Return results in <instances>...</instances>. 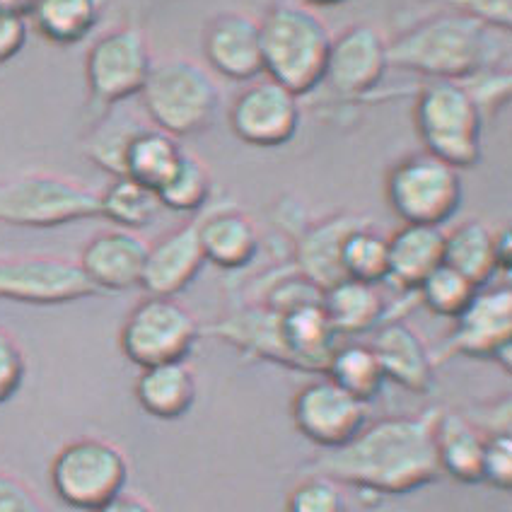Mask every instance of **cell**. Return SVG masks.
Segmentation results:
<instances>
[{
  "mask_svg": "<svg viewBox=\"0 0 512 512\" xmlns=\"http://www.w3.org/2000/svg\"><path fill=\"white\" fill-rule=\"evenodd\" d=\"M430 409L418 416H389L368 423L348 445L314 459L312 474L356 486L375 496H406L440 479Z\"/></svg>",
  "mask_w": 512,
  "mask_h": 512,
  "instance_id": "obj_1",
  "label": "cell"
},
{
  "mask_svg": "<svg viewBox=\"0 0 512 512\" xmlns=\"http://www.w3.org/2000/svg\"><path fill=\"white\" fill-rule=\"evenodd\" d=\"M508 58V32L452 10L426 17L389 42V66L428 80L462 83L484 68L505 66Z\"/></svg>",
  "mask_w": 512,
  "mask_h": 512,
  "instance_id": "obj_2",
  "label": "cell"
},
{
  "mask_svg": "<svg viewBox=\"0 0 512 512\" xmlns=\"http://www.w3.org/2000/svg\"><path fill=\"white\" fill-rule=\"evenodd\" d=\"M264 75L288 87L293 95H310L324 83L334 34L314 8L283 0L259 20Z\"/></svg>",
  "mask_w": 512,
  "mask_h": 512,
  "instance_id": "obj_3",
  "label": "cell"
},
{
  "mask_svg": "<svg viewBox=\"0 0 512 512\" xmlns=\"http://www.w3.org/2000/svg\"><path fill=\"white\" fill-rule=\"evenodd\" d=\"M141 107L150 126L179 138L203 133L220 109V87L213 75L189 58L153 63L141 90Z\"/></svg>",
  "mask_w": 512,
  "mask_h": 512,
  "instance_id": "obj_4",
  "label": "cell"
},
{
  "mask_svg": "<svg viewBox=\"0 0 512 512\" xmlns=\"http://www.w3.org/2000/svg\"><path fill=\"white\" fill-rule=\"evenodd\" d=\"M413 124L423 153L438 157L455 170L474 167L481 157V116L467 87L457 80H430L413 102Z\"/></svg>",
  "mask_w": 512,
  "mask_h": 512,
  "instance_id": "obj_5",
  "label": "cell"
},
{
  "mask_svg": "<svg viewBox=\"0 0 512 512\" xmlns=\"http://www.w3.org/2000/svg\"><path fill=\"white\" fill-rule=\"evenodd\" d=\"M100 218V194L58 174H20L0 184V225L61 228Z\"/></svg>",
  "mask_w": 512,
  "mask_h": 512,
  "instance_id": "obj_6",
  "label": "cell"
},
{
  "mask_svg": "<svg viewBox=\"0 0 512 512\" xmlns=\"http://www.w3.org/2000/svg\"><path fill=\"white\" fill-rule=\"evenodd\" d=\"M384 196L404 225L442 228L462 206V177L438 157L416 153L389 170Z\"/></svg>",
  "mask_w": 512,
  "mask_h": 512,
  "instance_id": "obj_7",
  "label": "cell"
},
{
  "mask_svg": "<svg viewBox=\"0 0 512 512\" xmlns=\"http://www.w3.org/2000/svg\"><path fill=\"white\" fill-rule=\"evenodd\" d=\"M49 474L54 493L63 503L90 512L124 491L128 459L114 442L78 438L56 452Z\"/></svg>",
  "mask_w": 512,
  "mask_h": 512,
  "instance_id": "obj_8",
  "label": "cell"
},
{
  "mask_svg": "<svg viewBox=\"0 0 512 512\" xmlns=\"http://www.w3.org/2000/svg\"><path fill=\"white\" fill-rule=\"evenodd\" d=\"M153 71V54L143 29L124 25L92 42L85 56V83L100 112L141 95Z\"/></svg>",
  "mask_w": 512,
  "mask_h": 512,
  "instance_id": "obj_9",
  "label": "cell"
},
{
  "mask_svg": "<svg viewBox=\"0 0 512 512\" xmlns=\"http://www.w3.org/2000/svg\"><path fill=\"white\" fill-rule=\"evenodd\" d=\"M199 339V319L182 302L148 295L128 312L119 334V346L133 365L150 368L186 360Z\"/></svg>",
  "mask_w": 512,
  "mask_h": 512,
  "instance_id": "obj_10",
  "label": "cell"
},
{
  "mask_svg": "<svg viewBox=\"0 0 512 512\" xmlns=\"http://www.w3.org/2000/svg\"><path fill=\"white\" fill-rule=\"evenodd\" d=\"M464 356L491 360L510 372L512 365V290L505 283H488L476 290L469 307L455 319L440 358Z\"/></svg>",
  "mask_w": 512,
  "mask_h": 512,
  "instance_id": "obj_11",
  "label": "cell"
},
{
  "mask_svg": "<svg viewBox=\"0 0 512 512\" xmlns=\"http://www.w3.org/2000/svg\"><path fill=\"white\" fill-rule=\"evenodd\" d=\"M97 293L78 261L58 256H0V300L22 305H68Z\"/></svg>",
  "mask_w": 512,
  "mask_h": 512,
  "instance_id": "obj_12",
  "label": "cell"
},
{
  "mask_svg": "<svg viewBox=\"0 0 512 512\" xmlns=\"http://www.w3.org/2000/svg\"><path fill=\"white\" fill-rule=\"evenodd\" d=\"M300 97L276 80L259 75L230 107V128L242 143L254 148H278L290 143L300 128Z\"/></svg>",
  "mask_w": 512,
  "mask_h": 512,
  "instance_id": "obj_13",
  "label": "cell"
},
{
  "mask_svg": "<svg viewBox=\"0 0 512 512\" xmlns=\"http://www.w3.org/2000/svg\"><path fill=\"white\" fill-rule=\"evenodd\" d=\"M290 416L298 433L312 445L339 450L368 426V404L343 392L324 375L295 394Z\"/></svg>",
  "mask_w": 512,
  "mask_h": 512,
  "instance_id": "obj_14",
  "label": "cell"
},
{
  "mask_svg": "<svg viewBox=\"0 0 512 512\" xmlns=\"http://www.w3.org/2000/svg\"><path fill=\"white\" fill-rule=\"evenodd\" d=\"M389 68V42L377 27L360 22L331 39L327 83L341 97H365L382 83Z\"/></svg>",
  "mask_w": 512,
  "mask_h": 512,
  "instance_id": "obj_15",
  "label": "cell"
},
{
  "mask_svg": "<svg viewBox=\"0 0 512 512\" xmlns=\"http://www.w3.org/2000/svg\"><path fill=\"white\" fill-rule=\"evenodd\" d=\"M203 54L220 78L252 83L264 75L259 20L240 10L215 15L203 32Z\"/></svg>",
  "mask_w": 512,
  "mask_h": 512,
  "instance_id": "obj_16",
  "label": "cell"
},
{
  "mask_svg": "<svg viewBox=\"0 0 512 512\" xmlns=\"http://www.w3.org/2000/svg\"><path fill=\"white\" fill-rule=\"evenodd\" d=\"M148 242L128 230H107L92 237L80 252L78 266L97 293L141 288Z\"/></svg>",
  "mask_w": 512,
  "mask_h": 512,
  "instance_id": "obj_17",
  "label": "cell"
},
{
  "mask_svg": "<svg viewBox=\"0 0 512 512\" xmlns=\"http://www.w3.org/2000/svg\"><path fill=\"white\" fill-rule=\"evenodd\" d=\"M203 264L196 223L167 232L155 244H148L141 288L155 298H174L196 281Z\"/></svg>",
  "mask_w": 512,
  "mask_h": 512,
  "instance_id": "obj_18",
  "label": "cell"
},
{
  "mask_svg": "<svg viewBox=\"0 0 512 512\" xmlns=\"http://www.w3.org/2000/svg\"><path fill=\"white\" fill-rule=\"evenodd\" d=\"M380 360L384 380L413 394H428L435 387V358L416 329L399 319H387L377 327L370 343Z\"/></svg>",
  "mask_w": 512,
  "mask_h": 512,
  "instance_id": "obj_19",
  "label": "cell"
},
{
  "mask_svg": "<svg viewBox=\"0 0 512 512\" xmlns=\"http://www.w3.org/2000/svg\"><path fill=\"white\" fill-rule=\"evenodd\" d=\"M488 435L462 411L438 409L433 418V447L440 474L462 484H479L481 457Z\"/></svg>",
  "mask_w": 512,
  "mask_h": 512,
  "instance_id": "obj_20",
  "label": "cell"
},
{
  "mask_svg": "<svg viewBox=\"0 0 512 512\" xmlns=\"http://www.w3.org/2000/svg\"><path fill=\"white\" fill-rule=\"evenodd\" d=\"M363 223H368V220L360 218V215L341 213L329 215V218L314 223L310 230L302 232L298 247H295V264H298L300 276H305L307 281L322 290L343 281V242H346V237Z\"/></svg>",
  "mask_w": 512,
  "mask_h": 512,
  "instance_id": "obj_21",
  "label": "cell"
},
{
  "mask_svg": "<svg viewBox=\"0 0 512 512\" xmlns=\"http://www.w3.org/2000/svg\"><path fill=\"white\" fill-rule=\"evenodd\" d=\"M203 259L218 269L240 271L256 259L261 247L259 230L247 213L220 208L196 223Z\"/></svg>",
  "mask_w": 512,
  "mask_h": 512,
  "instance_id": "obj_22",
  "label": "cell"
},
{
  "mask_svg": "<svg viewBox=\"0 0 512 512\" xmlns=\"http://www.w3.org/2000/svg\"><path fill=\"white\" fill-rule=\"evenodd\" d=\"M278 314V312H276ZM288 365L302 372H324L331 353L339 346V334L331 327L322 302L295 307L278 314Z\"/></svg>",
  "mask_w": 512,
  "mask_h": 512,
  "instance_id": "obj_23",
  "label": "cell"
},
{
  "mask_svg": "<svg viewBox=\"0 0 512 512\" xmlns=\"http://www.w3.org/2000/svg\"><path fill=\"white\" fill-rule=\"evenodd\" d=\"M389 240L387 281L401 290L416 293V288L442 266L445 232L435 225H401Z\"/></svg>",
  "mask_w": 512,
  "mask_h": 512,
  "instance_id": "obj_24",
  "label": "cell"
},
{
  "mask_svg": "<svg viewBox=\"0 0 512 512\" xmlns=\"http://www.w3.org/2000/svg\"><path fill=\"white\" fill-rule=\"evenodd\" d=\"M133 394L148 416L157 421H177L194 406L199 382L186 360H174V363L141 368V375L133 384Z\"/></svg>",
  "mask_w": 512,
  "mask_h": 512,
  "instance_id": "obj_25",
  "label": "cell"
},
{
  "mask_svg": "<svg viewBox=\"0 0 512 512\" xmlns=\"http://www.w3.org/2000/svg\"><path fill=\"white\" fill-rule=\"evenodd\" d=\"M322 307L336 334H365L387 322V300L372 283L343 281L324 290Z\"/></svg>",
  "mask_w": 512,
  "mask_h": 512,
  "instance_id": "obj_26",
  "label": "cell"
},
{
  "mask_svg": "<svg viewBox=\"0 0 512 512\" xmlns=\"http://www.w3.org/2000/svg\"><path fill=\"white\" fill-rule=\"evenodd\" d=\"M211 334L232 343L237 351L290 368L281 336V317L269 307L261 305L232 314L223 322L213 324Z\"/></svg>",
  "mask_w": 512,
  "mask_h": 512,
  "instance_id": "obj_27",
  "label": "cell"
},
{
  "mask_svg": "<svg viewBox=\"0 0 512 512\" xmlns=\"http://www.w3.org/2000/svg\"><path fill=\"white\" fill-rule=\"evenodd\" d=\"M442 264L484 288L498 276L496 232L484 220H464L452 232H445Z\"/></svg>",
  "mask_w": 512,
  "mask_h": 512,
  "instance_id": "obj_28",
  "label": "cell"
},
{
  "mask_svg": "<svg viewBox=\"0 0 512 512\" xmlns=\"http://www.w3.org/2000/svg\"><path fill=\"white\" fill-rule=\"evenodd\" d=\"M182 143L155 126H143L128 143L121 177H131L150 189H160L182 162Z\"/></svg>",
  "mask_w": 512,
  "mask_h": 512,
  "instance_id": "obj_29",
  "label": "cell"
},
{
  "mask_svg": "<svg viewBox=\"0 0 512 512\" xmlns=\"http://www.w3.org/2000/svg\"><path fill=\"white\" fill-rule=\"evenodd\" d=\"M34 29L56 46L80 44L102 17V0H37L29 10Z\"/></svg>",
  "mask_w": 512,
  "mask_h": 512,
  "instance_id": "obj_30",
  "label": "cell"
},
{
  "mask_svg": "<svg viewBox=\"0 0 512 512\" xmlns=\"http://www.w3.org/2000/svg\"><path fill=\"white\" fill-rule=\"evenodd\" d=\"M324 375L331 382H336L343 392L356 397L363 404H370L377 394L382 392L384 372L380 360L370 343H346V346H336L331 353L327 370Z\"/></svg>",
  "mask_w": 512,
  "mask_h": 512,
  "instance_id": "obj_31",
  "label": "cell"
},
{
  "mask_svg": "<svg viewBox=\"0 0 512 512\" xmlns=\"http://www.w3.org/2000/svg\"><path fill=\"white\" fill-rule=\"evenodd\" d=\"M162 211L155 189L131 177H114L100 194V218L112 220L119 230L136 232L155 223Z\"/></svg>",
  "mask_w": 512,
  "mask_h": 512,
  "instance_id": "obj_32",
  "label": "cell"
},
{
  "mask_svg": "<svg viewBox=\"0 0 512 512\" xmlns=\"http://www.w3.org/2000/svg\"><path fill=\"white\" fill-rule=\"evenodd\" d=\"M343 278L380 285L389 273V240L380 230L363 223L346 237L341 249Z\"/></svg>",
  "mask_w": 512,
  "mask_h": 512,
  "instance_id": "obj_33",
  "label": "cell"
},
{
  "mask_svg": "<svg viewBox=\"0 0 512 512\" xmlns=\"http://www.w3.org/2000/svg\"><path fill=\"white\" fill-rule=\"evenodd\" d=\"M102 121L95 126V131L87 136L85 141V153L95 162L97 167H102L104 172H109L112 177H121V167H124V153L131 143V138L141 131L143 121H138L136 116L116 114V107L102 112Z\"/></svg>",
  "mask_w": 512,
  "mask_h": 512,
  "instance_id": "obj_34",
  "label": "cell"
},
{
  "mask_svg": "<svg viewBox=\"0 0 512 512\" xmlns=\"http://www.w3.org/2000/svg\"><path fill=\"white\" fill-rule=\"evenodd\" d=\"M213 191V177L199 157L184 153L172 177L157 189L162 208L174 213H196L206 206Z\"/></svg>",
  "mask_w": 512,
  "mask_h": 512,
  "instance_id": "obj_35",
  "label": "cell"
},
{
  "mask_svg": "<svg viewBox=\"0 0 512 512\" xmlns=\"http://www.w3.org/2000/svg\"><path fill=\"white\" fill-rule=\"evenodd\" d=\"M476 290H479V285H474L462 273L442 264L418 285L416 295L438 317L457 319L459 314L467 310L469 302L474 300Z\"/></svg>",
  "mask_w": 512,
  "mask_h": 512,
  "instance_id": "obj_36",
  "label": "cell"
},
{
  "mask_svg": "<svg viewBox=\"0 0 512 512\" xmlns=\"http://www.w3.org/2000/svg\"><path fill=\"white\" fill-rule=\"evenodd\" d=\"M288 512H348L339 484L329 476L310 474L290 488L285 500Z\"/></svg>",
  "mask_w": 512,
  "mask_h": 512,
  "instance_id": "obj_37",
  "label": "cell"
},
{
  "mask_svg": "<svg viewBox=\"0 0 512 512\" xmlns=\"http://www.w3.org/2000/svg\"><path fill=\"white\" fill-rule=\"evenodd\" d=\"M462 85L467 87L471 100L476 102L481 116L496 114L500 107H505L510 100L512 92V75L508 66H493L484 68V71L469 75L467 80H462Z\"/></svg>",
  "mask_w": 512,
  "mask_h": 512,
  "instance_id": "obj_38",
  "label": "cell"
},
{
  "mask_svg": "<svg viewBox=\"0 0 512 512\" xmlns=\"http://www.w3.org/2000/svg\"><path fill=\"white\" fill-rule=\"evenodd\" d=\"M481 481L498 491L512 486V438L510 433H493L486 438L481 457Z\"/></svg>",
  "mask_w": 512,
  "mask_h": 512,
  "instance_id": "obj_39",
  "label": "cell"
},
{
  "mask_svg": "<svg viewBox=\"0 0 512 512\" xmlns=\"http://www.w3.org/2000/svg\"><path fill=\"white\" fill-rule=\"evenodd\" d=\"M27 375V358L20 341L8 329L0 327V404L20 392Z\"/></svg>",
  "mask_w": 512,
  "mask_h": 512,
  "instance_id": "obj_40",
  "label": "cell"
},
{
  "mask_svg": "<svg viewBox=\"0 0 512 512\" xmlns=\"http://www.w3.org/2000/svg\"><path fill=\"white\" fill-rule=\"evenodd\" d=\"M426 3H438L452 13L474 17L503 32H510L512 27V0H426Z\"/></svg>",
  "mask_w": 512,
  "mask_h": 512,
  "instance_id": "obj_41",
  "label": "cell"
},
{
  "mask_svg": "<svg viewBox=\"0 0 512 512\" xmlns=\"http://www.w3.org/2000/svg\"><path fill=\"white\" fill-rule=\"evenodd\" d=\"M0 512H51L25 481L0 469Z\"/></svg>",
  "mask_w": 512,
  "mask_h": 512,
  "instance_id": "obj_42",
  "label": "cell"
},
{
  "mask_svg": "<svg viewBox=\"0 0 512 512\" xmlns=\"http://www.w3.org/2000/svg\"><path fill=\"white\" fill-rule=\"evenodd\" d=\"M27 44V17L0 13V66L20 54Z\"/></svg>",
  "mask_w": 512,
  "mask_h": 512,
  "instance_id": "obj_43",
  "label": "cell"
},
{
  "mask_svg": "<svg viewBox=\"0 0 512 512\" xmlns=\"http://www.w3.org/2000/svg\"><path fill=\"white\" fill-rule=\"evenodd\" d=\"M90 512H155V510L145 498L121 491L119 496L109 498L107 503H102L100 508H95Z\"/></svg>",
  "mask_w": 512,
  "mask_h": 512,
  "instance_id": "obj_44",
  "label": "cell"
},
{
  "mask_svg": "<svg viewBox=\"0 0 512 512\" xmlns=\"http://www.w3.org/2000/svg\"><path fill=\"white\" fill-rule=\"evenodd\" d=\"M496 264L498 273H508L512 266V232L510 228H503L496 232Z\"/></svg>",
  "mask_w": 512,
  "mask_h": 512,
  "instance_id": "obj_45",
  "label": "cell"
},
{
  "mask_svg": "<svg viewBox=\"0 0 512 512\" xmlns=\"http://www.w3.org/2000/svg\"><path fill=\"white\" fill-rule=\"evenodd\" d=\"M34 3H37V0H0V13H13V15L27 17Z\"/></svg>",
  "mask_w": 512,
  "mask_h": 512,
  "instance_id": "obj_46",
  "label": "cell"
},
{
  "mask_svg": "<svg viewBox=\"0 0 512 512\" xmlns=\"http://www.w3.org/2000/svg\"><path fill=\"white\" fill-rule=\"evenodd\" d=\"M298 3L307 5V8H331V5H341L346 0H298Z\"/></svg>",
  "mask_w": 512,
  "mask_h": 512,
  "instance_id": "obj_47",
  "label": "cell"
}]
</instances>
